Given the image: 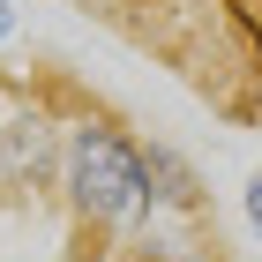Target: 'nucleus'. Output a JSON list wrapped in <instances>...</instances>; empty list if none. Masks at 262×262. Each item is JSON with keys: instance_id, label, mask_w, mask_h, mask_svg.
Returning <instances> with one entry per match:
<instances>
[{"instance_id": "f257e3e1", "label": "nucleus", "mask_w": 262, "mask_h": 262, "mask_svg": "<svg viewBox=\"0 0 262 262\" xmlns=\"http://www.w3.org/2000/svg\"><path fill=\"white\" fill-rule=\"evenodd\" d=\"M60 195L75 225L90 232H142L158 217V172H150V142H135L113 120H75L60 135Z\"/></svg>"}, {"instance_id": "f03ea898", "label": "nucleus", "mask_w": 262, "mask_h": 262, "mask_svg": "<svg viewBox=\"0 0 262 262\" xmlns=\"http://www.w3.org/2000/svg\"><path fill=\"white\" fill-rule=\"evenodd\" d=\"M240 210H247V225H255V232H262V172H255V180H247V195H240Z\"/></svg>"}, {"instance_id": "7ed1b4c3", "label": "nucleus", "mask_w": 262, "mask_h": 262, "mask_svg": "<svg viewBox=\"0 0 262 262\" xmlns=\"http://www.w3.org/2000/svg\"><path fill=\"white\" fill-rule=\"evenodd\" d=\"M15 38V8H8V0H0V45Z\"/></svg>"}]
</instances>
